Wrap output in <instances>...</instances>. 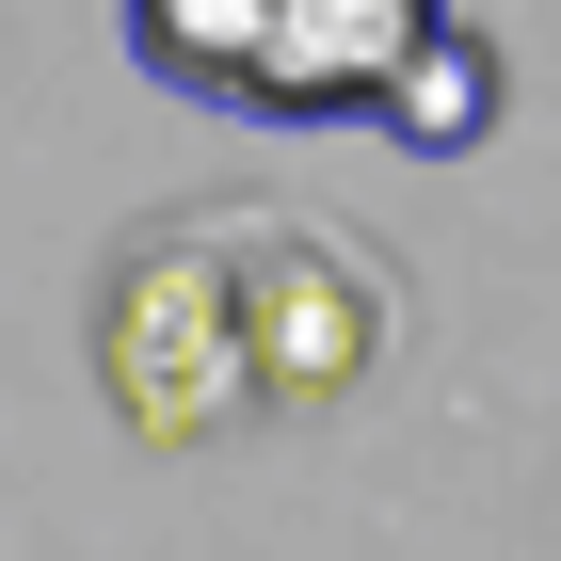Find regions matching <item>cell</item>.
Segmentation results:
<instances>
[{
  "instance_id": "cell-1",
  "label": "cell",
  "mask_w": 561,
  "mask_h": 561,
  "mask_svg": "<svg viewBox=\"0 0 561 561\" xmlns=\"http://www.w3.org/2000/svg\"><path fill=\"white\" fill-rule=\"evenodd\" d=\"M96 369H113L129 433H161V449H193V433H225L241 401H273L257 386V321H241V273L193 257V241L129 257V289L96 321Z\"/></svg>"
},
{
  "instance_id": "cell-5",
  "label": "cell",
  "mask_w": 561,
  "mask_h": 561,
  "mask_svg": "<svg viewBox=\"0 0 561 561\" xmlns=\"http://www.w3.org/2000/svg\"><path fill=\"white\" fill-rule=\"evenodd\" d=\"M369 129H386V145H417V161H466V145L497 129V48H481L466 16H449V33H433L417 65H401V96L369 113Z\"/></svg>"
},
{
  "instance_id": "cell-3",
  "label": "cell",
  "mask_w": 561,
  "mask_h": 561,
  "mask_svg": "<svg viewBox=\"0 0 561 561\" xmlns=\"http://www.w3.org/2000/svg\"><path fill=\"white\" fill-rule=\"evenodd\" d=\"M241 321H257V386H273V401H321V386H353V369H369V289H353L337 257H273V273H241Z\"/></svg>"
},
{
  "instance_id": "cell-4",
  "label": "cell",
  "mask_w": 561,
  "mask_h": 561,
  "mask_svg": "<svg viewBox=\"0 0 561 561\" xmlns=\"http://www.w3.org/2000/svg\"><path fill=\"white\" fill-rule=\"evenodd\" d=\"M145 48V81L161 96H209V113H241V81H257V0H113Z\"/></svg>"
},
{
  "instance_id": "cell-2",
  "label": "cell",
  "mask_w": 561,
  "mask_h": 561,
  "mask_svg": "<svg viewBox=\"0 0 561 561\" xmlns=\"http://www.w3.org/2000/svg\"><path fill=\"white\" fill-rule=\"evenodd\" d=\"M433 33H449V0H257V81H241V113H257V129L386 113Z\"/></svg>"
}]
</instances>
